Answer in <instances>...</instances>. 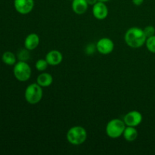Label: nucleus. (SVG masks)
<instances>
[{"instance_id":"21","label":"nucleus","mask_w":155,"mask_h":155,"mask_svg":"<svg viewBox=\"0 0 155 155\" xmlns=\"http://www.w3.org/2000/svg\"><path fill=\"white\" fill-rule=\"evenodd\" d=\"M89 4V5H94L95 3H97L98 2V0H86Z\"/></svg>"},{"instance_id":"14","label":"nucleus","mask_w":155,"mask_h":155,"mask_svg":"<svg viewBox=\"0 0 155 155\" xmlns=\"http://www.w3.org/2000/svg\"><path fill=\"white\" fill-rule=\"evenodd\" d=\"M138 135H139V133H138L136 127H128V126L126 127L124 133H123L124 139L128 142H133V141L136 140L138 137Z\"/></svg>"},{"instance_id":"3","label":"nucleus","mask_w":155,"mask_h":155,"mask_svg":"<svg viewBox=\"0 0 155 155\" xmlns=\"http://www.w3.org/2000/svg\"><path fill=\"white\" fill-rule=\"evenodd\" d=\"M42 86L37 83L30 84L25 89L24 97L29 104H36L42 100L43 95Z\"/></svg>"},{"instance_id":"15","label":"nucleus","mask_w":155,"mask_h":155,"mask_svg":"<svg viewBox=\"0 0 155 155\" xmlns=\"http://www.w3.org/2000/svg\"><path fill=\"white\" fill-rule=\"evenodd\" d=\"M2 61L7 65H14L16 64V57L11 51H5L2 54Z\"/></svg>"},{"instance_id":"9","label":"nucleus","mask_w":155,"mask_h":155,"mask_svg":"<svg viewBox=\"0 0 155 155\" xmlns=\"http://www.w3.org/2000/svg\"><path fill=\"white\" fill-rule=\"evenodd\" d=\"M105 2H99L95 3L92 8V14L93 16L98 20H104L108 15V8L104 4Z\"/></svg>"},{"instance_id":"20","label":"nucleus","mask_w":155,"mask_h":155,"mask_svg":"<svg viewBox=\"0 0 155 155\" xmlns=\"http://www.w3.org/2000/svg\"><path fill=\"white\" fill-rule=\"evenodd\" d=\"M132 1H133V4H134L135 5L137 6L141 5L144 2V0H132Z\"/></svg>"},{"instance_id":"8","label":"nucleus","mask_w":155,"mask_h":155,"mask_svg":"<svg viewBox=\"0 0 155 155\" xmlns=\"http://www.w3.org/2000/svg\"><path fill=\"white\" fill-rule=\"evenodd\" d=\"M124 121L128 127H136L142 123V115L138 110H131L124 116Z\"/></svg>"},{"instance_id":"6","label":"nucleus","mask_w":155,"mask_h":155,"mask_svg":"<svg viewBox=\"0 0 155 155\" xmlns=\"http://www.w3.org/2000/svg\"><path fill=\"white\" fill-rule=\"evenodd\" d=\"M96 49L100 54H108L113 51L114 48V43L110 39L107 37L101 38L97 42Z\"/></svg>"},{"instance_id":"2","label":"nucleus","mask_w":155,"mask_h":155,"mask_svg":"<svg viewBox=\"0 0 155 155\" xmlns=\"http://www.w3.org/2000/svg\"><path fill=\"white\" fill-rule=\"evenodd\" d=\"M87 139L86 130L80 126H75L67 133V139L71 145H80L84 143Z\"/></svg>"},{"instance_id":"1","label":"nucleus","mask_w":155,"mask_h":155,"mask_svg":"<svg viewBox=\"0 0 155 155\" xmlns=\"http://www.w3.org/2000/svg\"><path fill=\"white\" fill-rule=\"evenodd\" d=\"M147 37L144 30L139 27H131L125 33L124 40L130 47L139 48L143 46L146 42Z\"/></svg>"},{"instance_id":"19","label":"nucleus","mask_w":155,"mask_h":155,"mask_svg":"<svg viewBox=\"0 0 155 155\" xmlns=\"http://www.w3.org/2000/svg\"><path fill=\"white\" fill-rule=\"evenodd\" d=\"M27 57H28V53H27V51H26V50H22L21 52H20L19 58L21 61H25V60L27 58Z\"/></svg>"},{"instance_id":"16","label":"nucleus","mask_w":155,"mask_h":155,"mask_svg":"<svg viewBox=\"0 0 155 155\" xmlns=\"http://www.w3.org/2000/svg\"><path fill=\"white\" fill-rule=\"evenodd\" d=\"M145 45H146L147 48L150 52L155 54V35L147 38Z\"/></svg>"},{"instance_id":"4","label":"nucleus","mask_w":155,"mask_h":155,"mask_svg":"<svg viewBox=\"0 0 155 155\" xmlns=\"http://www.w3.org/2000/svg\"><path fill=\"white\" fill-rule=\"evenodd\" d=\"M127 125L124 120L120 119H113L107 123L106 126V134L111 139H117L124 133Z\"/></svg>"},{"instance_id":"23","label":"nucleus","mask_w":155,"mask_h":155,"mask_svg":"<svg viewBox=\"0 0 155 155\" xmlns=\"http://www.w3.org/2000/svg\"><path fill=\"white\" fill-rule=\"evenodd\" d=\"M71 1H73V0H71Z\"/></svg>"},{"instance_id":"22","label":"nucleus","mask_w":155,"mask_h":155,"mask_svg":"<svg viewBox=\"0 0 155 155\" xmlns=\"http://www.w3.org/2000/svg\"><path fill=\"white\" fill-rule=\"evenodd\" d=\"M99 2H107L110 1V0H98Z\"/></svg>"},{"instance_id":"10","label":"nucleus","mask_w":155,"mask_h":155,"mask_svg":"<svg viewBox=\"0 0 155 155\" xmlns=\"http://www.w3.org/2000/svg\"><path fill=\"white\" fill-rule=\"evenodd\" d=\"M45 60L51 66H57L63 61V55L61 52L58 50H51L46 54Z\"/></svg>"},{"instance_id":"17","label":"nucleus","mask_w":155,"mask_h":155,"mask_svg":"<svg viewBox=\"0 0 155 155\" xmlns=\"http://www.w3.org/2000/svg\"><path fill=\"white\" fill-rule=\"evenodd\" d=\"M48 65L49 64H48V62H47V61L45 60V59H39V60H38L37 61H36L35 67H36V68L37 69V71L42 72V71H45V70L47 69Z\"/></svg>"},{"instance_id":"5","label":"nucleus","mask_w":155,"mask_h":155,"mask_svg":"<svg viewBox=\"0 0 155 155\" xmlns=\"http://www.w3.org/2000/svg\"><path fill=\"white\" fill-rule=\"evenodd\" d=\"M32 71L30 65L24 61H20L14 67V75L21 82L27 81L31 77Z\"/></svg>"},{"instance_id":"13","label":"nucleus","mask_w":155,"mask_h":155,"mask_svg":"<svg viewBox=\"0 0 155 155\" xmlns=\"http://www.w3.org/2000/svg\"><path fill=\"white\" fill-rule=\"evenodd\" d=\"M36 83L42 87H48L53 83V77L48 73H42L36 79Z\"/></svg>"},{"instance_id":"11","label":"nucleus","mask_w":155,"mask_h":155,"mask_svg":"<svg viewBox=\"0 0 155 155\" xmlns=\"http://www.w3.org/2000/svg\"><path fill=\"white\" fill-rule=\"evenodd\" d=\"M39 44V37L36 33H30L24 40V47L28 51L34 50Z\"/></svg>"},{"instance_id":"7","label":"nucleus","mask_w":155,"mask_h":155,"mask_svg":"<svg viewBox=\"0 0 155 155\" xmlns=\"http://www.w3.org/2000/svg\"><path fill=\"white\" fill-rule=\"evenodd\" d=\"M14 5L18 13L27 15L33 9L34 0H15Z\"/></svg>"},{"instance_id":"18","label":"nucleus","mask_w":155,"mask_h":155,"mask_svg":"<svg viewBox=\"0 0 155 155\" xmlns=\"http://www.w3.org/2000/svg\"><path fill=\"white\" fill-rule=\"evenodd\" d=\"M143 30L147 38L150 37V36H154L155 35V28L153 26H147V27H145V29H144Z\"/></svg>"},{"instance_id":"12","label":"nucleus","mask_w":155,"mask_h":155,"mask_svg":"<svg viewBox=\"0 0 155 155\" xmlns=\"http://www.w3.org/2000/svg\"><path fill=\"white\" fill-rule=\"evenodd\" d=\"M88 4L86 0H73L72 9L77 15H83L87 11Z\"/></svg>"}]
</instances>
